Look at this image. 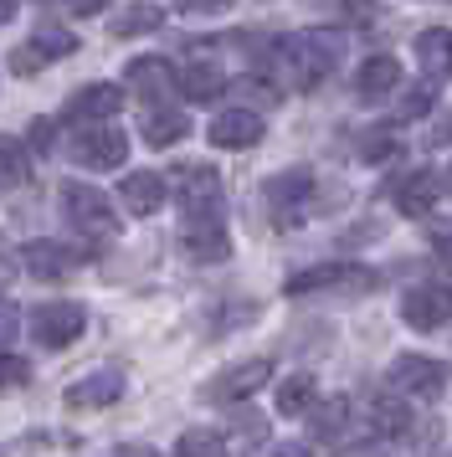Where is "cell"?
Listing matches in <instances>:
<instances>
[{
    "label": "cell",
    "mask_w": 452,
    "mask_h": 457,
    "mask_svg": "<svg viewBox=\"0 0 452 457\" xmlns=\"http://www.w3.org/2000/svg\"><path fill=\"white\" fill-rule=\"evenodd\" d=\"M339 57H345V37L339 31H298V37H283L272 46V72L283 83L314 93L339 67Z\"/></svg>",
    "instance_id": "cell-1"
},
{
    "label": "cell",
    "mask_w": 452,
    "mask_h": 457,
    "mask_svg": "<svg viewBox=\"0 0 452 457\" xmlns=\"http://www.w3.org/2000/svg\"><path fill=\"white\" fill-rule=\"evenodd\" d=\"M381 288V272L365 262H319L288 278V298H308V293H375Z\"/></svg>",
    "instance_id": "cell-2"
},
{
    "label": "cell",
    "mask_w": 452,
    "mask_h": 457,
    "mask_svg": "<svg viewBox=\"0 0 452 457\" xmlns=\"http://www.w3.org/2000/svg\"><path fill=\"white\" fill-rule=\"evenodd\" d=\"M62 216H67V227L82 231V237H113V231H119L113 201H108L103 190L82 186V180H67V186H62Z\"/></svg>",
    "instance_id": "cell-3"
},
{
    "label": "cell",
    "mask_w": 452,
    "mask_h": 457,
    "mask_svg": "<svg viewBox=\"0 0 452 457\" xmlns=\"http://www.w3.org/2000/svg\"><path fill=\"white\" fill-rule=\"evenodd\" d=\"M263 195H267V211H272L278 227H298L304 211H308V201H314V175H308L304 165L283 170V175H272V180L263 186Z\"/></svg>",
    "instance_id": "cell-4"
},
{
    "label": "cell",
    "mask_w": 452,
    "mask_h": 457,
    "mask_svg": "<svg viewBox=\"0 0 452 457\" xmlns=\"http://www.w3.org/2000/svg\"><path fill=\"white\" fill-rule=\"evenodd\" d=\"M175 195H180L185 221H196V216H222V175L211 165H180L175 170Z\"/></svg>",
    "instance_id": "cell-5"
},
{
    "label": "cell",
    "mask_w": 452,
    "mask_h": 457,
    "mask_svg": "<svg viewBox=\"0 0 452 457\" xmlns=\"http://www.w3.org/2000/svg\"><path fill=\"white\" fill-rule=\"evenodd\" d=\"M88 329V309L82 303H41V309H31V339L37 345H46V350H67L78 334Z\"/></svg>",
    "instance_id": "cell-6"
},
{
    "label": "cell",
    "mask_w": 452,
    "mask_h": 457,
    "mask_svg": "<svg viewBox=\"0 0 452 457\" xmlns=\"http://www.w3.org/2000/svg\"><path fill=\"white\" fill-rule=\"evenodd\" d=\"M72 154H78V165H88V170H119L123 160H129V134H123L119 124H88L72 139Z\"/></svg>",
    "instance_id": "cell-7"
},
{
    "label": "cell",
    "mask_w": 452,
    "mask_h": 457,
    "mask_svg": "<svg viewBox=\"0 0 452 457\" xmlns=\"http://www.w3.org/2000/svg\"><path fill=\"white\" fill-rule=\"evenodd\" d=\"M390 386L401 395H416V401H437V395L448 391V365L427 360V354H401L390 365Z\"/></svg>",
    "instance_id": "cell-8"
},
{
    "label": "cell",
    "mask_w": 452,
    "mask_h": 457,
    "mask_svg": "<svg viewBox=\"0 0 452 457\" xmlns=\"http://www.w3.org/2000/svg\"><path fill=\"white\" fill-rule=\"evenodd\" d=\"M267 380H272V360H242V365H231V370L211 375V386H205V401H247L252 391H263Z\"/></svg>",
    "instance_id": "cell-9"
},
{
    "label": "cell",
    "mask_w": 452,
    "mask_h": 457,
    "mask_svg": "<svg viewBox=\"0 0 452 457\" xmlns=\"http://www.w3.org/2000/svg\"><path fill=\"white\" fill-rule=\"evenodd\" d=\"M401 319H406L411 329H442L452 319V288L448 283H422V288H411L401 298Z\"/></svg>",
    "instance_id": "cell-10"
},
{
    "label": "cell",
    "mask_w": 452,
    "mask_h": 457,
    "mask_svg": "<svg viewBox=\"0 0 452 457\" xmlns=\"http://www.w3.org/2000/svg\"><path fill=\"white\" fill-rule=\"evenodd\" d=\"M78 52V37L72 31H62V26H46L37 42H26L11 52V72H21V78H31V72H41L46 62H57V57H72Z\"/></svg>",
    "instance_id": "cell-11"
},
{
    "label": "cell",
    "mask_w": 452,
    "mask_h": 457,
    "mask_svg": "<svg viewBox=\"0 0 452 457\" xmlns=\"http://www.w3.org/2000/svg\"><path fill=\"white\" fill-rule=\"evenodd\" d=\"M180 247L190 262H226L231 257V237H226L222 216H196V221H185Z\"/></svg>",
    "instance_id": "cell-12"
},
{
    "label": "cell",
    "mask_w": 452,
    "mask_h": 457,
    "mask_svg": "<svg viewBox=\"0 0 452 457\" xmlns=\"http://www.w3.org/2000/svg\"><path fill=\"white\" fill-rule=\"evenodd\" d=\"M205 139L216 149H252L263 139V119H257L252 108H226V113H216V119L205 124Z\"/></svg>",
    "instance_id": "cell-13"
},
{
    "label": "cell",
    "mask_w": 452,
    "mask_h": 457,
    "mask_svg": "<svg viewBox=\"0 0 452 457\" xmlns=\"http://www.w3.org/2000/svg\"><path fill=\"white\" fill-rule=\"evenodd\" d=\"M21 262H26V272H31V278H41V283H57V278H67V272L82 262V252H72L67 242H26Z\"/></svg>",
    "instance_id": "cell-14"
},
{
    "label": "cell",
    "mask_w": 452,
    "mask_h": 457,
    "mask_svg": "<svg viewBox=\"0 0 452 457\" xmlns=\"http://www.w3.org/2000/svg\"><path fill=\"white\" fill-rule=\"evenodd\" d=\"M123 395V370H93L67 386V406L72 411H98V406H113Z\"/></svg>",
    "instance_id": "cell-15"
},
{
    "label": "cell",
    "mask_w": 452,
    "mask_h": 457,
    "mask_svg": "<svg viewBox=\"0 0 452 457\" xmlns=\"http://www.w3.org/2000/svg\"><path fill=\"white\" fill-rule=\"evenodd\" d=\"M119 108H123L119 83H88L82 93L67 98V119H78V124H103V119H113Z\"/></svg>",
    "instance_id": "cell-16"
},
{
    "label": "cell",
    "mask_w": 452,
    "mask_h": 457,
    "mask_svg": "<svg viewBox=\"0 0 452 457\" xmlns=\"http://www.w3.org/2000/svg\"><path fill=\"white\" fill-rule=\"evenodd\" d=\"M123 83L134 87L139 98H155V104H160L164 93L175 87V67L164 62V57H134L129 72H123Z\"/></svg>",
    "instance_id": "cell-17"
},
{
    "label": "cell",
    "mask_w": 452,
    "mask_h": 457,
    "mask_svg": "<svg viewBox=\"0 0 452 457\" xmlns=\"http://www.w3.org/2000/svg\"><path fill=\"white\" fill-rule=\"evenodd\" d=\"M119 201L134 211V216H155V211L164 206V175H155V170H134V175H123Z\"/></svg>",
    "instance_id": "cell-18"
},
{
    "label": "cell",
    "mask_w": 452,
    "mask_h": 457,
    "mask_svg": "<svg viewBox=\"0 0 452 457\" xmlns=\"http://www.w3.org/2000/svg\"><path fill=\"white\" fill-rule=\"evenodd\" d=\"M437 190H442V180L431 170H411L406 180H396V211L401 216H427L437 206Z\"/></svg>",
    "instance_id": "cell-19"
},
{
    "label": "cell",
    "mask_w": 452,
    "mask_h": 457,
    "mask_svg": "<svg viewBox=\"0 0 452 457\" xmlns=\"http://www.w3.org/2000/svg\"><path fill=\"white\" fill-rule=\"evenodd\" d=\"M416 67L427 72L431 83H442L452 72V31L448 26H427V31L416 37Z\"/></svg>",
    "instance_id": "cell-20"
},
{
    "label": "cell",
    "mask_w": 452,
    "mask_h": 457,
    "mask_svg": "<svg viewBox=\"0 0 452 457\" xmlns=\"http://www.w3.org/2000/svg\"><path fill=\"white\" fill-rule=\"evenodd\" d=\"M345 427H349V395H334L324 406H308V436H314L319 447L345 442Z\"/></svg>",
    "instance_id": "cell-21"
},
{
    "label": "cell",
    "mask_w": 452,
    "mask_h": 457,
    "mask_svg": "<svg viewBox=\"0 0 452 457\" xmlns=\"http://www.w3.org/2000/svg\"><path fill=\"white\" fill-rule=\"evenodd\" d=\"M396 83H401V62L396 57H370V62H360V72H355V93L360 98H386V93H396Z\"/></svg>",
    "instance_id": "cell-22"
},
{
    "label": "cell",
    "mask_w": 452,
    "mask_h": 457,
    "mask_svg": "<svg viewBox=\"0 0 452 457\" xmlns=\"http://www.w3.org/2000/svg\"><path fill=\"white\" fill-rule=\"evenodd\" d=\"M180 93L190 98V104H216V98L226 93L222 67H216V62H190L180 72Z\"/></svg>",
    "instance_id": "cell-23"
},
{
    "label": "cell",
    "mask_w": 452,
    "mask_h": 457,
    "mask_svg": "<svg viewBox=\"0 0 452 457\" xmlns=\"http://www.w3.org/2000/svg\"><path fill=\"white\" fill-rule=\"evenodd\" d=\"M370 427L381 436H401L411 427V406H406V395L401 391H386V395H375L370 401Z\"/></svg>",
    "instance_id": "cell-24"
},
{
    "label": "cell",
    "mask_w": 452,
    "mask_h": 457,
    "mask_svg": "<svg viewBox=\"0 0 452 457\" xmlns=\"http://www.w3.org/2000/svg\"><path fill=\"white\" fill-rule=\"evenodd\" d=\"M185 134H190L185 113H175V108H149V119H144V145H149V149L180 145Z\"/></svg>",
    "instance_id": "cell-25"
},
{
    "label": "cell",
    "mask_w": 452,
    "mask_h": 457,
    "mask_svg": "<svg viewBox=\"0 0 452 457\" xmlns=\"http://www.w3.org/2000/svg\"><path fill=\"white\" fill-rule=\"evenodd\" d=\"M26 180H31V154H26V145L11 139V134H0V190H16Z\"/></svg>",
    "instance_id": "cell-26"
},
{
    "label": "cell",
    "mask_w": 452,
    "mask_h": 457,
    "mask_svg": "<svg viewBox=\"0 0 452 457\" xmlns=\"http://www.w3.org/2000/svg\"><path fill=\"white\" fill-rule=\"evenodd\" d=\"M319 401V386H314V375H288V380H278V411L283 416H304L308 406Z\"/></svg>",
    "instance_id": "cell-27"
},
{
    "label": "cell",
    "mask_w": 452,
    "mask_h": 457,
    "mask_svg": "<svg viewBox=\"0 0 452 457\" xmlns=\"http://www.w3.org/2000/svg\"><path fill=\"white\" fill-rule=\"evenodd\" d=\"M160 21H164V11L155 0H134V5H123L113 16V37H139V31H155Z\"/></svg>",
    "instance_id": "cell-28"
},
{
    "label": "cell",
    "mask_w": 452,
    "mask_h": 457,
    "mask_svg": "<svg viewBox=\"0 0 452 457\" xmlns=\"http://www.w3.org/2000/svg\"><path fill=\"white\" fill-rule=\"evenodd\" d=\"M175 457H226V442L211 427H190V432L175 442Z\"/></svg>",
    "instance_id": "cell-29"
},
{
    "label": "cell",
    "mask_w": 452,
    "mask_h": 457,
    "mask_svg": "<svg viewBox=\"0 0 452 457\" xmlns=\"http://www.w3.org/2000/svg\"><path fill=\"white\" fill-rule=\"evenodd\" d=\"M21 386H31V365L16 354H0V391H21Z\"/></svg>",
    "instance_id": "cell-30"
},
{
    "label": "cell",
    "mask_w": 452,
    "mask_h": 457,
    "mask_svg": "<svg viewBox=\"0 0 452 457\" xmlns=\"http://www.w3.org/2000/svg\"><path fill=\"white\" fill-rule=\"evenodd\" d=\"M360 154H365L370 165H381V160H390V154H396V139H390L386 129H375V134H365V139H360Z\"/></svg>",
    "instance_id": "cell-31"
},
{
    "label": "cell",
    "mask_w": 452,
    "mask_h": 457,
    "mask_svg": "<svg viewBox=\"0 0 452 457\" xmlns=\"http://www.w3.org/2000/svg\"><path fill=\"white\" fill-rule=\"evenodd\" d=\"M16 334H21V309L11 303V298H0V350H5Z\"/></svg>",
    "instance_id": "cell-32"
},
{
    "label": "cell",
    "mask_w": 452,
    "mask_h": 457,
    "mask_svg": "<svg viewBox=\"0 0 452 457\" xmlns=\"http://www.w3.org/2000/svg\"><path fill=\"white\" fill-rule=\"evenodd\" d=\"M52 145H57V124H52V119H31V149L46 154Z\"/></svg>",
    "instance_id": "cell-33"
},
{
    "label": "cell",
    "mask_w": 452,
    "mask_h": 457,
    "mask_svg": "<svg viewBox=\"0 0 452 457\" xmlns=\"http://www.w3.org/2000/svg\"><path fill=\"white\" fill-rule=\"evenodd\" d=\"M427 108H431V87H416V93L401 98V119H416V113H427Z\"/></svg>",
    "instance_id": "cell-34"
},
{
    "label": "cell",
    "mask_w": 452,
    "mask_h": 457,
    "mask_svg": "<svg viewBox=\"0 0 452 457\" xmlns=\"http://www.w3.org/2000/svg\"><path fill=\"white\" fill-rule=\"evenodd\" d=\"M226 5H231V0H180V11H190V16H216Z\"/></svg>",
    "instance_id": "cell-35"
},
{
    "label": "cell",
    "mask_w": 452,
    "mask_h": 457,
    "mask_svg": "<svg viewBox=\"0 0 452 457\" xmlns=\"http://www.w3.org/2000/svg\"><path fill=\"white\" fill-rule=\"evenodd\" d=\"M431 247L442 252V257H452V227H437V231H431Z\"/></svg>",
    "instance_id": "cell-36"
},
{
    "label": "cell",
    "mask_w": 452,
    "mask_h": 457,
    "mask_svg": "<svg viewBox=\"0 0 452 457\" xmlns=\"http://www.w3.org/2000/svg\"><path fill=\"white\" fill-rule=\"evenodd\" d=\"M67 5H72L78 16H98V11H103V0H67Z\"/></svg>",
    "instance_id": "cell-37"
},
{
    "label": "cell",
    "mask_w": 452,
    "mask_h": 457,
    "mask_svg": "<svg viewBox=\"0 0 452 457\" xmlns=\"http://www.w3.org/2000/svg\"><path fill=\"white\" fill-rule=\"evenodd\" d=\"M272 457H308V447H278Z\"/></svg>",
    "instance_id": "cell-38"
},
{
    "label": "cell",
    "mask_w": 452,
    "mask_h": 457,
    "mask_svg": "<svg viewBox=\"0 0 452 457\" xmlns=\"http://www.w3.org/2000/svg\"><path fill=\"white\" fill-rule=\"evenodd\" d=\"M437 145H452V119H448L442 129H437Z\"/></svg>",
    "instance_id": "cell-39"
},
{
    "label": "cell",
    "mask_w": 452,
    "mask_h": 457,
    "mask_svg": "<svg viewBox=\"0 0 452 457\" xmlns=\"http://www.w3.org/2000/svg\"><path fill=\"white\" fill-rule=\"evenodd\" d=\"M5 278H11V257H5V252H0V283H5Z\"/></svg>",
    "instance_id": "cell-40"
},
{
    "label": "cell",
    "mask_w": 452,
    "mask_h": 457,
    "mask_svg": "<svg viewBox=\"0 0 452 457\" xmlns=\"http://www.w3.org/2000/svg\"><path fill=\"white\" fill-rule=\"evenodd\" d=\"M442 190H448V195H452V165H448V175H442Z\"/></svg>",
    "instance_id": "cell-41"
}]
</instances>
